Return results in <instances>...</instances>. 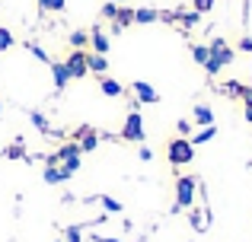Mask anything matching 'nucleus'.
<instances>
[{
    "mask_svg": "<svg viewBox=\"0 0 252 242\" xmlns=\"http://www.w3.org/2000/svg\"><path fill=\"white\" fill-rule=\"evenodd\" d=\"M166 156H169L172 166H185V162L195 160V147H191L189 137H176V140L166 147Z\"/></svg>",
    "mask_w": 252,
    "mask_h": 242,
    "instance_id": "nucleus-1",
    "label": "nucleus"
},
{
    "mask_svg": "<svg viewBox=\"0 0 252 242\" xmlns=\"http://www.w3.org/2000/svg\"><path fill=\"white\" fill-rule=\"evenodd\" d=\"M195 175H179L176 182V207L182 211V207H191L195 204Z\"/></svg>",
    "mask_w": 252,
    "mask_h": 242,
    "instance_id": "nucleus-2",
    "label": "nucleus"
},
{
    "mask_svg": "<svg viewBox=\"0 0 252 242\" xmlns=\"http://www.w3.org/2000/svg\"><path fill=\"white\" fill-rule=\"evenodd\" d=\"M67 70H70V80H83L86 74H90V67H86V51H80V48H74L67 54Z\"/></svg>",
    "mask_w": 252,
    "mask_h": 242,
    "instance_id": "nucleus-3",
    "label": "nucleus"
},
{
    "mask_svg": "<svg viewBox=\"0 0 252 242\" xmlns=\"http://www.w3.org/2000/svg\"><path fill=\"white\" fill-rule=\"evenodd\" d=\"M122 137H125V140H134V143L144 140V121H141V112H131L128 118H125Z\"/></svg>",
    "mask_w": 252,
    "mask_h": 242,
    "instance_id": "nucleus-4",
    "label": "nucleus"
},
{
    "mask_svg": "<svg viewBox=\"0 0 252 242\" xmlns=\"http://www.w3.org/2000/svg\"><path fill=\"white\" fill-rule=\"evenodd\" d=\"M74 137H77V143H80V150H83V153H93V150L99 147V134H96L93 128H86V124L74 131Z\"/></svg>",
    "mask_w": 252,
    "mask_h": 242,
    "instance_id": "nucleus-5",
    "label": "nucleus"
},
{
    "mask_svg": "<svg viewBox=\"0 0 252 242\" xmlns=\"http://www.w3.org/2000/svg\"><path fill=\"white\" fill-rule=\"evenodd\" d=\"M131 89H134L137 102H147V106H157V102H160V93H157L150 83H144V80H134V83H131Z\"/></svg>",
    "mask_w": 252,
    "mask_h": 242,
    "instance_id": "nucleus-6",
    "label": "nucleus"
},
{
    "mask_svg": "<svg viewBox=\"0 0 252 242\" xmlns=\"http://www.w3.org/2000/svg\"><path fill=\"white\" fill-rule=\"evenodd\" d=\"M208 48H211V61H217L220 67H227V64L233 61V51L227 48V42H223V38H214Z\"/></svg>",
    "mask_w": 252,
    "mask_h": 242,
    "instance_id": "nucleus-7",
    "label": "nucleus"
},
{
    "mask_svg": "<svg viewBox=\"0 0 252 242\" xmlns=\"http://www.w3.org/2000/svg\"><path fill=\"white\" fill-rule=\"evenodd\" d=\"M51 74H55V89L61 93V89L70 83V70H67V64H64V61H51Z\"/></svg>",
    "mask_w": 252,
    "mask_h": 242,
    "instance_id": "nucleus-8",
    "label": "nucleus"
},
{
    "mask_svg": "<svg viewBox=\"0 0 252 242\" xmlns=\"http://www.w3.org/2000/svg\"><path fill=\"white\" fill-rule=\"evenodd\" d=\"M90 45H93V51H96V54H109V45L112 42H109V35H105V32L96 26V29L90 32Z\"/></svg>",
    "mask_w": 252,
    "mask_h": 242,
    "instance_id": "nucleus-9",
    "label": "nucleus"
},
{
    "mask_svg": "<svg viewBox=\"0 0 252 242\" xmlns=\"http://www.w3.org/2000/svg\"><path fill=\"white\" fill-rule=\"evenodd\" d=\"M131 23H134V10H131V6H118V16L112 19V32H122V29H128Z\"/></svg>",
    "mask_w": 252,
    "mask_h": 242,
    "instance_id": "nucleus-10",
    "label": "nucleus"
},
{
    "mask_svg": "<svg viewBox=\"0 0 252 242\" xmlns=\"http://www.w3.org/2000/svg\"><path fill=\"white\" fill-rule=\"evenodd\" d=\"M86 67H90V74H102L109 70V61H105V54H96V51H86Z\"/></svg>",
    "mask_w": 252,
    "mask_h": 242,
    "instance_id": "nucleus-11",
    "label": "nucleus"
},
{
    "mask_svg": "<svg viewBox=\"0 0 252 242\" xmlns=\"http://www.w3.org/2000/svg\"><path fill=\"white\" fill-rule=\"evenodd\" d=\"M99 89H102L105 96H112V99L125 93V86H122V83H118V80H112V77H102V80H99Z\"/></svg>",
    "mask_w": 252,
    "mask_h": 242,
    "instance_id": "nucleus-12",
    "label": "nucleus"
},
{
    "mask_svg": "<svg viewBox=\"0 0 252 242\" xmlns=\"http://www.w3.org/2000/svg\"><path fill=\"white\" fill-rule=\"evenodd\" d=\"M67 179H70V175L64 172L61 166H48V169H45V182H48V185H61V182H67Z\"/></svg>",
    "mask_w": 252,
    "mask_h": 242,
    "instance_id": "nucleus-13",
    "label": "nucleus"
},
{
    "mask_svg": "<svg viewBox=\"0 0 252 242\" xmlns=\"http://www.w3.org/2000/svg\"><path fill=\"white\" fill-rule=\"evenodd\" d=\"M157 19H160V13L157 10H150V6H141V10H134V23H157Z\"/></svg>",
    "mask_w": 252,
    "mask_h": 242,
    "instance_id": "nucleus-14",
    "label": "nucleus"
},
{
    "mask_svg": "<svg viewBox=\"0 0 252 242\" xmlns=\"http://www.w3.org/2000/svg\"><path fill=\"white\" fill-rule=\"evenodd\" d=\"M195 121L201 124V128H208V124H214V112H211L208 106H195Z\"/></svg>",
    "mask_w": 252,
    "mask_h": 242,
    "instance_id": "nucleus-15",
    "label": "nucleus"
},
{
    "mask_svg": "<svg viewBox=\"0 0 252 242\" xmlns=\"http://www.w3.org/2000/svg\"><path fill=\"white\" fill-rule=\"evenodd\" d=\"M26 51H29L32 57H38L42 64H51V57H48V51L42 48V45H35V42H26Z\"/></svg>",
    "mask_w": 252,
    "mask_h": 242,
    "instance_id": "nucleus-16",
    "label": "nucleus"
},
{
    "mask_svg": "<svg viewBox=\"0 0 252 242\" xmlns=\"http://www.w3.org/2000/svg\"><path fill=\"white\" fill-rule=\"evenodd\" d=\"M214 134H217V128H214V124H208V128H201V131H198L195 137H191V147H198V143H208V140H211Z\"/></svg>",
    "mask_w": 252,
    "mask_h": 242,
    "instance_id": "nucleus-17",
    "label": "nucleus"
},
{
    "mask_svg": "<svg viewBox=\"0 0 252 242\" xmlns=\"http://www.w3.org/2000/svg\"><path fill=\"white\" fill-rule=\"evenodd\" d=\"M70 45L83 51L86 45H90V32H83V29H74V32H70Z\"/></svg>",
    "mask_w": 252,
    "mask_h": 242,
    "instance_id": "nucleus-18",
    "label": "nucleus"
},
{
    "mask_svg": "<svg viewBox=\"0 0 252 242\" xmlns=\"http://www.w3.org/2000/svg\"><path fill=\"white\" fill-rule=\"evenodd\" d=\"M29 121L35 124V128L42 131V134H51V124H48V118H45L42 112H29Z\"/></svg>",
    "mask_w": 252,
    "mask_h": 242,
    "instance_id": "nucleus-19",
    "label": "nucleus"
},
{
    "mask_svg": "<svg viewBox=\"0 0 252 242\" xmlns=\"http://www.w3.org/2000/svg\"><path fill=\"white\" fill-rule=\"evenodd\" d=\"M191 57H195V61L204 67V64L211 61V48H204V45H191Z\"/></svg>",
    "mask_w": 252,
    "mask_h": 242,
    "instance_id": "nucleus-20",
    "label": "nucleus"
},
{
    "mask_svg": "<svg viewBox=\"0 0 252 242\" xmlns=\"http://www.w3.org/2000/svg\"><path fill=\"white\" fill-rule=\"evenodd\" d=\"M13 42H16V38H13V32L6 29V26H0V51L13 48Z\"/></svg>",
    "mask_w": 252,
    "mask_h": 242,
    "instance_id": "nucleus-21",
    "label": "nucleus"
},
{
    "mask_svg": "<svg viewBox=\"0 0 252 242\" xmlns=\"http://www.w3.org/2000/svg\"><path fill=\"white\" fill-rule=\"evenodd\" d=\"M64 242H83V230L80 226H67L64 230Z\"/></svg>",
    "mask_w": 252,
    "mask_h": 242,
    "instance_id": "nucleus-22",
    "label": "nucleus"
},
{
    "mask_svg": "<svg viewBox=\"0 0 252 242\" xmlns=\"http://www.w3.org/2000/svg\"><path fill=\"white\" fill-rule=\"evenodd\" d=\"M99 204H102L105 211H112V214H122V201H115V198H105V194H102V198H99Z\"/></svg>",
    "mask_w": 252,
    "mask_h": 242,
    "instance_id": "nucleus-23",
    "label": "nucleus"
},
{
    "mask_svg": "<svg viewBox=\"0 0 252 242\" xmlns=\"http://www.w3.org/2000/svg\"><path fill=\"white\" fill-rule=\"evenodd\" d=\"M102 16H105V19H115V16H118V3H115V0H109V3L102 6Z\"/></svg>",
    "mask_w": 252,
    "mask_h": 242,
    "instance_id": "nucleus-24",
    "label": "nucleus"
},
{
    "mask_svg": "<svg viewBox=\"0 0 252 242\" xmlns=\"http://www.w3.org/2000/svg\"><path fill=\"white\" fill-rule=\"evenodd\" d=\"M3 153H6V156H10V160H23V156H26V153H23V143H16V147H10V150H3Z\"/></svg>",
    "mask_w": 252,
    "mask_h": 242,
    "instance_id": "nucleus-25",
    "label": "nucleus"
},
{
    "mask_svg": "<svg viewBox=\"0 0 252 242\" xmlns=\"http://www.w3.org/2000/svg\"><path fill=\"white\" fill-rule=\"evenodd\" d=\"M214 6V0H195V13H208Z\"/></svg>",
    "mask_w": 252,
    "mask_h": 242,
    "instance_id": "nucleus-26",
    "label": "nucleus"
},
{
    "mask_svg": "<svg viewBox=\"0 0 252 242\" xmlns=\"http://www.w3.org/2000/svg\"><path fill=\"white\" fill-rule=\"evenodd\" d=\"M64 6H67V0H51V3H48V10H55V13H61V10H64Z\"/></svg>",
    "mask_w": 252,
    "mask_h": 242,
    "instance_id": "nucleus-27",
    "label": "nucleus"
},
{
    "mask_svg": "<svg viewBox=\"0 0 252 242\" xmlns=\"http://www.w3.org/2000/svg\"><path fill=\"white\" fill-rule=\"evenodd\" d=\"M179 134H182V137L191 134V121H179Z\"/></svg>",
    "mask_w": 252,
    "mask_h": 242,
    "instance_id": "nucleus-28",
    "label": "nucleus"
},
{
    "mask_svg": "<svg viewBox=\"0 0 252 242\" xmlns=\"http://www.w3.org/2000/svg\"><path fill=\"white\" fill-rule=\"evenodd\" d=\"M141 160H144V162L154 160V150H150V147H141Z\"/></svg>",
    "mask_w": 252,
    "mask_h": 242,
    "instance_id": "nucleus-29",
    "label": "nucleus"
},
{
    "mask_svg": "<svg viewBox=\"0 0 252 242\" xmlns=\"http://www.w3.org/2000/svg\"><path fill=\"white\" fill-rule=\"evenodd\" d=\"M240 48H243V51H252V38H243V42H240Z\"/></svg>",
    "mask_w": 252,
    "mask_h": 242,
    "instance_id": "nucleus-30",
    "label": "nucleus"
},
{
    "mask_svg": "<svg viewBox=\"0 0 252 242\" xmlns=\"http://www.w3.org/2000/svg\"><path fill=\"white\" fill-rule=\"evenodd\" d=\"M93 242H118V239H109V236H99V233H96V236H93Z\"/></svg>",
    "mask_w": 252,
    "mask_h": 242,
    "instance_id": "nucleus-31",
    "label": "nucleus"
},
{
    "mask_svg": "<svg viewBox=\"0 0 252 242\" xmlns=\"http://www.w3.org/2000/svg\"><path fill=\"white\" fill-rule=\"evenodd\" d=\"M48 3H51V0H38V6H42V10H48Z\"/></svg>",
    "mask_w": 252,
    "mask_h": 242,
    "instance_id": "nucleus-32",
    "label": "nucleus"
},
{
    "mask_svg": "<svg viewBox=\"0 0 252 242\" xmlns=\"http://www.w3.org/2000/svg\"><path fill=\"white\" fill-rule=\"evenodd\" d=\"M246 118H249V121H252V106H246Z\"/></svg>",
    "mask_w": 252,
    "mask_h": 242,
    "instance_id": "nucleus-33",
    "label": "nucleus"
},
{
    "mask_svg": "<svg viewBox=\"0 0 252 242\" xmlns=\"http://www.w3.org/2000/svg\"><path fill=\"white\" fill-rule=\"evenodd\" d=\"M115 3H125V0H115Z\"/></svg>",
    "mask_w": 252,
    "mask_h": 242,
    "instance_id": "nucleus-34",
    "label": "nucleus"
},
{
    "mask_svg": "<svg viewBox=\"0 0 252 242\" xmlns=\"http://www.w3.org/2000/svg\"><path fill=\"white\" fill-rule=\"evenodd\" d=\"M0 112H3V106H0Z\"/></svg>",
    "mask_w": 252,
    "mask_h": 242,
    "instance_id": "nucleus-35",
    "label": "nucleus"
},
{
    "mask_svg": "<svg viewBox=\"0 0 252 242\" xmlns=\"http://www.w3.org/2000/svg\"><path fill=\"white\" fill-rule=\"evenodd\" d=\"M55 242H61V239H55Z\"/></svg>",
    "mask_w": 252,
    "mask_h": 242,
    "instance_id": "nucleus-36",
    "label": "nucleus"
}]
</instances>
